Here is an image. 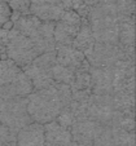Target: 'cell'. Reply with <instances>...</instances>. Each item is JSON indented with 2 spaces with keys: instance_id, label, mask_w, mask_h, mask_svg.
I'll use <instances>...</instances> for the list:
<instances>
[{
  "instance_id": "obj_18",
  "label": "cell",
  "mask_w": 136,
  "mask_h": 146,
  "mask_svg": "<svg viewBox=\"0 0 136 146\" xmlns=\"http://www.w3.org/2000/svg\"><path fill=\"white\" fill-rule=\"evenodd\" d=\"M0 146H17L16 132L0 123Z\"/></svg>"
},
{
  "instance_id": "obj_4",
  "label": "cell",
  "mask_w": 136,
  "mask_h": 146,
  "mask_svg": "<svg viewBox=\"0 0 136 146\" xmlns=\"http://www.w3.org/2000/svg\"><path fill=\"white\" fill-rule=\"evenodd\" d=\"M34 91L22 67L9 58H0V98L27 97Z\"/></svg>"
},
{
  "instance_id": "obj_6",
  "label": "cell",
  "mask_w": 136,
  "mask_h": 146,
  "mask_svg": "<svg viewBox=\"0 0 136 146\" xmlns=\"http://www.w3.org/2000/svg\"><path fill=\"white\" fill-rule=\"evenodd\" d=\"M56 64V50L44 52L35 57L29 65L22 67L30 79L34 89H42L55 83L52 69Z\"/></svg>"
},
{
  "instance_id": "obj_2",
  "label": "cell",
  "mask_w": 136,
  "mask_h": 146,
  "mask_svg": "<svg viewBox=\"0 0 136 146\" xmlns=\"http://www.w3.org/2000/svg\"><path fill=\"white\" fill-rule=\"evenodd\" d=\"M12 29L31 39L38 52L55 50L56 41L53 36L55 22H44L30 13H17L12 12Z\"/></svg>"
},
{
  "instance_id": "obj_19",
  "label": "cell",
  "mask_w": 136,
  "mask_h": 146,
  "mask_svg": "<svg viewBox=\"0 0 136 146\" xmlns=\"http://www.w3.org/2000/svg\"><path fill=\"white\" fill-rule=\"evenodd\" d=\"M8 5L11 7L12 12L17 13H29V5L30 0H5Z\"/></svg>"
},
{
  "instance_id": "obj_11",
  "label": "cell",
  "mask_w": 136,
  "mask_h": 146,
  "mask_svg": "<svg viewBox=\"0 0 136 146\" xmlns=\"http://www.w3.org/2000/svg\"><path fill=\"white\" fill-rule=\"evenodd\" d=\"M118 45L125 56L135 61V18L128 16H118Z\"/></svg>"
},
{
  "instance_id": "obj_17",
  "label": "cell",
  "mask_w": 136,
  "mask_h": 146,
  "mask_svg": "<svg viewBox=\"0 0 136 146\" xmlns=\"http://www.w3.org/2000/svg\"><path fill=\"white\" fill-rule=\"evenodd\" d=\"M52 74H53V80L56 83H61V84H67L70 86L74 79V70L65 67L62 65L56 62L55 66L52 69Z\"/></svg>"
},
{
  "instance_id": "obj_12",
  "label": "cell",
  "mask_w": 136,
  "mask_h": 146,
  "mask_svg": "<svg viewBox=\"0 0 136 146\" xmlns=\"http://www.w3.org/2000/svg\"><path fill=\"white\" fill-rule=\"evenodd\" d=\"M91 74V92L97 96L113 94V66L96 67L89 65Z\"/></svg>"
},
{
  "instance_id": "obj_15",
  "label": "cell",
  "mask_w": 136,
  "mask_h": 146,
  "mask_svg": "<svg viewBox=\"0 0 136 146\" xmlns=\"http://www.w3.org/2000/svg\"><path fill=\"white\" fill-rule=\"evenodd\" d=\"M45 146H70L73 141L69 128L61 125L56 120L44 124Z\"/></svg>"
},
{
  "instance_id": "obj_13",
  "label": "cell",
  "mask_w": 136,
  "mask_h": 146,
  "mask_svg": "<svg viewBox=\"0 0 136 146\" xmlns=\"http://www.w3.org/2000/svg\"><path fill=\"white\" fill-rule=\"evenodd\" d=\"M55 50H56V62L65 67H69V69L74 70V71L88 62L86 56L81 50L74 48L73 45L56 44Z\"/></svg>"
},
{
  "instance_id": "obj_22",
  "label": "cell",
  "mask_w": 136,
  "mask_h": 146,
  "mask_svg": "<svg viewBox=\"0 0 136 146\" xmlns=\"http://www.w3.org/2000/svg\"><path fill=\"white\" fill-rule=\"evenodd\" d=\"M0 58H1V57H0Z\"/></svg>"
},
{
  "instance_id": "obj_14",
  "label": "cell",
  "mask_w": 136,
  "mask_h": 146,
  "mask_svg": "<svg viewBox=\"0 0 136 146\" xmlns=\"http://www.w3.org/2000/svg\"><path fill=\"white\" fill-rule=\"evenodd\" d=\"M17 146H45L44 124L30 123L16 133Z\"/></svg>"
},
{
  "instance_id": "obj_16",
  "label": "cell",
  "mask_w": 136,
  "mask_h": 146,
  "mask_svg": "<svg viewBox=\"0 0 136 146\" xmlns=\"http://www.w3.org/2000/svg\"><path fill=\"white\" fill-rule=\"evenodd\" d=\"M71 45L74 48H77L78 50H81L86 56V58L91 54L95 45V36H93V33H92L91 25H89V22L87 19H83L81 29H79L78 34L75 35Z\"/></svg>"
},
{
  "instance_id": "obj_10",
  "label": "cell",
  "mask_w": 136,
  "mask_h": 146,
  "mask_svg": "<svg viewBox=\"0 0 136 146\" xmlns=\"http://www.w3.org/2000/svg\"><path fill=\"white\" fill-rule=\"evenodd\" d=\"M103 128V124H99L89 118H84L75 121L70 127V132H71L73 141L84 146H92L95 138L99 136Z\"/></svg>"
},
{
  "instance_id": "obj_20",
  "label": "cell",
  "mask_w": 136,
  "mask_h": 146,
  "mask_svg": "<svg viewBox=\"0 0 136 146\" xmlns=\"http://www.w3.org/2000/svg\"><path fill=\"white\" fill-rule=\"evenodd\" d=\"M12 9L5 0H0V27H4L11 21Z\"/></svg>"
},
{
  "instance_id": "obj_21",
  "label": "cell",
  "mask_w": 136,
  "mask_h": 146,
  "mask_svg": "<svg viewBox=\"0 0 136 146\" xmlns=\"http://www.w3.org/2000/svg\"><path fill=\"white\" fill-rule=\"evenodd\" d=\"M70 146H84V145H82V143H78V142H75V141H71Z\"/></svg>"
},
{
  "instance_id": "obj_7",
  "label": "cell",
  "mask_w": 136,
  "mask_h": 146,
  "mask_svg": "<svg viewBox=\"0 0 136 146\" xmlns=\"http://www.w3.org/2000/svg\"><path fill=\"white\" fill-rule=\"evenodd\" d=\"M83 18L75 11L66 8L62 16L55 22L53 36L56 44L61 45H71L75 35L78 34L82 26Z\"/></svg>"
},
{
  "instance_id": "obj_5",
  "label": "cell",
  "mask_w": 136,
  "mask_h": 146,
  "mask_svg": "<svg viewBox=\"0 0 136 146\" xmlns=\"http://www.w3.org/2000/svg\"><path fill=\"white\" fill-rule=\"evenodd\" d=\"M0 123L16 133L33 123L27 111V97L0 98Z\"/></svg>"
},
{
  "instance_id": "obj_8",
  "label": "cell",
  "mask_w": 136,
  "mask_h": 146,
  "mask_svg": "<svg viewBox=\"0 0 136 146\" xmlns=\"http://www.w3.org/2000/svg\"><path fill=\"white\" fill-rule=\"evenodd\" d=\"M127 58L118 44L111 43H100L95 41L93 49L87 57V61L91 66L96 67H111L118 60ZM130 60V58H128Z\"/></svg>"
},
{
  "instance_id": "obj_3",
  "label": "cell",
  "mask_w": 136,
  "mask_h": 146,
  "mask_svg": "<svg viewBox=\"0 0 136 146\" xmlns=\"http://www.w3.org/2000/svg\"><path fill=\"white\" fill-rule=\"evenodd\" d=\"M40 53L30 38L14 29L0 27V57L9 58L19 67H25Z\"/></svg>"
},
{
  "instance_id": "obj_1",
  "label": "cell",
  "mask_w": 136,
  "mask_h": 146,
  "mask_svg": "<svg viewBox=\"0 0 136 146\" xmlns=\"http://www.w3.org/2000/svg\"><path fill=\"white\" fill-rule=\"evenodd\" d=\"M71 101V88L67 84L53 83L49 87L34 89L27 96V111L31 120L47 124L56 120Z\"/></svg>"
},
{
  "instance_id": "obj_9",
  "label": "cell",
  "mask_w": 136,
  "mask_h": 146,
  "mask_svg": "<svg viewBox=\"0 0 136 146\" xmlns=\"http://www.w3.org/2000/svg\"><path fill=\"white\" fill-rule=\"evenodd\" d=\"M65 9L64 0H30L29 13L44 22H56Z\"/></svg>"
}]
</instances>
